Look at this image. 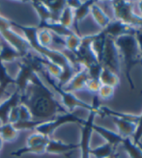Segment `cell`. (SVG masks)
Masks as SVG:
<instances>
[{
    "label": "cell",
    "instance_id": "e0dca14e",
    "mask_svg": "<svg viewBox=\"0 0 142 158\" xmlns=\"http://www.w3.org/2000/svg\"><path fill=\"white\" fill-rule=\"evenodd\" d=\"M90 15H92V18L94 19L95 22L101 28V30L105 29L109 24V22L112 20L106 15V13L102 10V8L99 5V3L96 1H95L93 3V5L91 6Z\"/></svg>",
    "mask_w": 142,
    "mask_h": 158
},
{
    "label": "cell",
    "instance_id": "8992f818",
    "mask_svg": "<svg viewBox=\"0 0 142 158\" xmlns=\"http://www.w3.org/2000/svg\"><path fill=\"white\" fill-rule=\"evenodd\" d=\"M113 15L116 20L124 22L135 28H142V18L135 13V3L131 1H111Z\"/></svg>",
    "mask_w": 142,
    "mask_h": 158
},
{
    "label": "cell",
    "instance_id": "f1b7e54d",
    "mask_svg": "<svg viewBox=\"0 0 142 158\" xmlns=\"http://www.w3.org/2000/svg\"><path fill=\"white\" fill-rule=\"evenodd\" d=\"M58 22L64 27L71 29V27L74 25V10L66 5L60 15Z\"/></svg>",
    "mask_w": 142,
    "mask_h": 158
},
{
    "label": "cell",
    "instance_id": "9a60e30c",
    "mask_svg": "<svg viewBox=\"0 0 142 158\" xmlns=\"http://www.w3.org/2000/svg\"><path fill=\"white\" fill-rule=\"evenodd\" d=\"M112 118V121L115 123V125L117 127V133L122 138H132L135 135V132L136 129V123L125 120V118H117V117H110Z\"/></svg>",
    "mask_w": 142,
    "mask_h": 158
},
{
    "label": "cell",
    "instance_id": "30bf717a",
    "mask_svg": "<svg viewBox=\"0 0 142 158\" xmlns=\"http://www.w3.org/2000/svg\"><path fill=\"white\" fill-rule=\"evenodd\" d=\"M89 78L90 76L87 69L82 67L64 87H62V89L66 92L73 93V94L78 91L84 90L86 83L89 80Z\"/></svg>",
    "mask_w": 142,
    "mask_h": 158
},
{
    "label": "cell",
    "instance_id": "277c9868",
    "mask_svg": "<svg viewBox=\"0 0 142 158\" xmlns=\"http://www.w3.org/2000/svg\"><path fill=\"white\" fill-rule=\"evenodd\" d=\"M38 74L41 78H44V80L46 82V85L54 92L55 94H58L60 98L61 104L65 107V109L69 113H73V111L75 108H82V109L87 110L88 112H91V111L97 112L98 116H99V112L91 104L86 103L85 101L80 99L75 94L66 92L62 88H60L58 84L55 82V79H53L49 73H47L46 70L44 68H42L40 70H39Z\"/></svg>",
    "mask_w": 142,
    "mask_h": 158
},
{
    "label": "cell",
    "instance_id": "f546056e",
    "mask_svg": "<svg viewBox=\"0 0 142 158\" xmlns=\"http://www.w3.org/2000/svg\"><path fill=\"white\" fill-rule=\"evenodd\" d=\"M0 85L9 89V87L15 85V78L8 73L4 63L0 59Z\"/></svg>",
    "mask_w": 142,
    "mask_h": 158
},
{
    "label": "cell",
    "instance_id": "74e56055",
    "mask_svg": "<svg viewBox=\"0 0 142 158\" xmlns=\"http://www.w3.org/2000/svg\"><path fill=\"white\" fill-rule=\"evenodd\" d=\"M66 2H67V6H69L73 10H75L82 3V1H77V0H71V1H66Z\"/></svg>",
    "mask_w": 142,
    "mask_h": 158
},
{
    "label": "cell",
    "instance_id": "d4e9b609",
    "mask_svg": "<svg viewBox=\"0 0 142 158\" xmlns=\"http://www.w3.org/2000/svg\"><path fill=\"white\" fill-rule=\"evenodd\" d=\"M45 147L46 146H39V147H23L17 151L11 152V155L14 157H21L25 154H44L45 153Z\"/></svg>",
    "mask_w": 142,
    "mask_h": 158
},
{
    "label": "cell",
    "instance_id": "d6986e66",
    "mask_svg": "<svg viewBox=\"0 0 142 158\" xmlns=\"http://www.w3.org/2000/svg\"><path fill=\"white\" fill-rule=\"evenodd\" d=\"M99 80L101 85H107L110 87H113V88H116V87L119 86L120 77L118 74L114 73L108 69L102 68L100 77H99Z\"/></svg>",
    "mask_w": 142,
    "mask_h": 158
},
{
    "label": "cell",
    "instance_id": "d6a6232c",
    "mask_svg": "<svg viewBox=\"0 0 142 158\" xmlns=\"http://www.w3.org/2000/svg\"><path fill=\"white\" fill-rule=\"evenodd\" d=\"M141 139H142V113L138 115L137 122H136V129L131 140L133 141V143H136L137 145H141L140 143Z\"/></svg>",
    "mask_w": 142,
    "mask_h": 158
},
{
    "label": "cell",
    "instance_id": "3957f363",
    "mask_svg": "<svg viewBox=\"0 0 142 158\" xmlns=\"http://www.w3.org/2000/svg\"><path fill=\"white\" fill-rule=\"evenodd\" d=\"M119 51L120 59L124 64V73L131 89H135L131 72L136 65H142V59L139 51L138 44L135 34L123 35L114 40Z\"/></svg>",
    "mask_w": 142,
    "mask_h": 158
},
{
    "label": "cell",
    "instance_id": "ffe728a7",
    "mask_svg": "<svg viewBox=\"0 0 142 158\" xmlns=\"http://www.w3.org/2000/svg\"><path fill=\"white\" fill-rule=\"evenodd\" d=\"M129 158H142V145L133 143L131 138H125L121 144Z\"/></svg>",
    "mask_w": 142,
    "mask_h": 158
},
{
    "label": "cell",
    "instance_id": "7a4b0ae2",
    "mask_svg": "<svg viewBox=\"0 0 142 158\" xmlns=\"http://www.w3.org/2000/svg\"><path fill=\"white\" fill-rule=\"evenodd\" d=\"M11 25L12 27L18 28L20 31H22L23 37L25 38L27 43L29 44L31 49L34 50L37 54L40 55L41 57L46 59L47 61H49L53 64L59 66L62 69V73L58 78V86L60 88L64 87L71 79L73 78V76L80 70V69H78L75 67L72 62H71L68 57L64 54V52H61L58 50H55L52 48H46V47H43L39 44L38 40H37V34H38V29L36 26H25L21 25L19 23H17L13 20H11Z\"/></svg>",
    "mask_w": 142,
    "mask_h": 158
},
{
    "label": "cell",
    "instance_id": "f35d334b",
    "mask_svg": "<svg viewBox=\"0 0 142 158\" xmlns=\"http://www.w3.org/2000/svg\"><path fill=\"white\" fill-rule=\"evenodd\" d=\"M8 90H9V89H7V88H5V87L0 85V103H1L3 100H5L7 98L6 96H7Z\"/></svg>",
    "mask_w": 142,
    "mask_h": 158
},
{
    "label": "cell",
    "instance_id": "603a6c76",
    "mask_svg": "<svg viewBox=\"0 0 142 158\" xmlns=\"http://www.w3.org/2000/svg\"><path fill=\"white\" fill-rule=\"evenodd\" d=\"M19 136V131L12 123H5L0 125V138L3 142H14Z\"/></svg>",
    "mask_w": 142,
    "mask_h": 158
},
{
    "label": "cell",
    "instance_id": "4dcf8cb0",
    "mask_svg": "<svg viewBox=\"0 0 142 158\" xmlns=\"http://www.w3.org/2000/svg\"><path fill=\"white\" fill-rule=\"evenodd\" d=\"M43 123V121H27V122H18L15 124H13L15 126V128L17 129L19 132L22 131V130H35L39 125H41Z\"/></svg>",
    "mask_w": 142,
    "mask_h": 158
},
{
    "label": "cell",
    "instance_id": "2e32d148",
    "mask_svg": "<svg viewBox=\"0 0 142 158\" xmlns=\"http://www.w3.org/2000/svg\"><path fill=\"white\" fill-rule=\"evenodd\" d=\"M22 56L20 53L15 49L12 45H10L4 40H1L0 43V59L4 63H13L17 60H20Z\"/></svg>",
    "mask_w": 142,
    "mask_h": 158
},
{
    "label": "cell",
    "instance_id": "4fadbf2b",
    "mask_svg": "<svg viewBox=\"0 0 142 158\" xmlns=\"http://www.w3.org/2000/svg\"><path fill=\"white\" fill-rule=\"evenodd\" d=\"M77 148H80V143L67 144L60 140H55L50 138L45 147V153L54 155H67V153Z\"/></svg>",
    "mask_w": 142,
    "mask_h": 158
},
{
    "label": "cell",
    "instance_id": "44dd1931",
    "mask_svg": "<svg viewBox=\"0 0 142 158\" xmlns=\"http://www.w3.org/2000/svg\"><path fill=\"white\" fill-rule=\"evenodd\" d=\"M115 148L107 143L102 144L96 148H90V155L95 158H108L115 155Z\"/></svg>",
    "mask_w": 142,
    "mask_h": 158
},
{
    "label": "cell",
    "instance_id": "5b68a950",
    "mask_svg": "<svg viewBox=\"0 0 142 158\" xmlns=\"http://www.w3.org/2000/svg\"><path fill=\"white\" fill-rule=\"evenodd\" d=\"M0 36L5 42L17 49L22 57L27 56L32 51L25 38L15 32L11 25V20L1 15H0Z\"/></svg>",
    "mask_w": 142,
    "mask_h": 158
},
{
    "label": "cell",
    "instance_id": "7bdbcfd3",
    "mask_svg": "<svg viewBox=\"0 0 142 158\" xmlns=\"http://www.w3.org/2000/svg\"><path fill=\"white\" fill-rule=\"evenodd\" d=\"M140 94H142V89H141V91H140Z\"/></svg>",
    "mask_w": 142,
    "mask_h": 158
},
{
    "label": "cell",
    "instance_id": "836d02e7",
    "mask_svg": "<svg viewBox=\"0 0 142 158\" xmlns=\"http://www.w3.org/2000/svg\"><path fill=\"white\" fill-rule=\"evenodd\" d=\"M19 121L20 122H27V121H32L33 118L31 115L29 109L23 104H19Z\"/></svg>",
    "mask_w": 142,
    "mask_h": 158
},
{
    "label": "cell",
    "instance_id": "ac0fdd59",
    "mask_svg": "<svg viewBox=\"0 0 142 158\" xmlns=\"http://www.w3.org/2000/svg\"><path fill=\"white\" fill-rule=\"evenodd\" d=\"M95 1L91 0V1H83L80 6L76 8L75 10H74V25L75 27V31H76V34H78V24L87 18V15L90 14V9H91V6L93 5Z\"/></svg>",
    "mask_w": 142,
    "mask_h": 158
},
{
    "label": "cell",
    "instance_id": "6da1fadb",
    "mask_svg": "<svg viewBox=\"0 0 142 158\" xmlns=\"http://www.w3.org/2000/svg\"><path fill=\"white\" fill-rule=\"evenodd\" d=\"M20 104L25 105L34 121H50L60 114L68 113L56 94L35 73L24 93L20 94Z\"/></svg>",
    "mask_w": 142,
    "mask_h": 158
},
{
    "label": "cell",
    "instance_id": "60d3db41",
    "mask_svg": "<svg viewBox=\"0 0 142 158\" xmlns=\"http://www.w3.org/2000/svg\"><path fill=\"white\" fill-rule=\"evenodd\" d=\"M3 144H4V142H3V140L0 138V151H1V148H2V147H3Z\"/></svg>",
    "mask_w": 142,
    "mask_h": 158
},
{
    "label": "cell",
    "instance_id": "ab89813d",
    "mask_svg": "<svg viewBox=\"0 0 142 158\" xmlns=\"http://www.w3.org/2000/svg\"><path fill=\"white\" fill-rule=\"evenodd\" d=\"M137 6H138V9H139V12H140V17L142 18V1H138L137 2Z\"/></svg>",
    "mask_w": 142,
    "mask_h": 158
},
{
    "label": "cell",
    "instance_id": "ba28073f",
    "mask_svg": "<svg viewBox=\"0 0 142 158\" xmlns=\"http://www.w3.org/2000/svg\"><path fill=\"white\" fill-rule=\"evenodd\" d=\"M101 64L102 68L108 69L114 73L120 75L121 73V59L118 48L115 44L114 39L107 37L105 40V48L102 52V56L101 59Z\"/></svg>",
    "mask_w": 142,
    "mask_h": 158
},
{
    "label": "cell",
    "instance_id": "52a82bcc",
    "mask_svg": "<svg viewBox=\"0 0 142 158\" xmlns=\"http://www.w3.org/2000/svg\"><path fill=\"white\" fill-rule=\"evenodd\" d=\"M85 122V120H82L78 116H75L74 113H64V114H60L56 116L54 118L50 121H46L43 123L41 125H39L38 127L34 130L35 132H38L43 135L49 137L52 134L56 131L60 126L64 125L66 123H78V124H82Z\"/></svg>",
    "mask_w": 142,
    "mask_h": 158
},
{
    "label": "cell",
    "instance_id": "7402d4cb",
    "mask_svg": "<svg viewBox=\"0 0 142 158\" xmlns=\"http://www.w3.org/2000/svg\"><path fill=\"white\" fill-rule=\"evenodd\" d=\"M31 5L33 6L34 10L36 11L39 19H40V22L39 23H45L47 21H53L52 19V15L47 9V7L45 5L42 1H33L31 2Z\"/></svg>",
    "mask_w": 142,
    "mask_h": 158
},
{
    "label": "cell",
    "instance_id": "7c38bea8",
    "mask_svg": "<svg viewBox=\"0 0 142 158\" xmlns=\"http://www.w3.org/2000/svg\"><path fill=\"white\" fill-rule=\"evenodd\" d=\"M20 103V93L15 89L9 97L0 103V123H8V118L11 110Z\"/></svg>",
    "mask_w": 142,
    "mask_h": 158
},
{
    "label": "cell",
    "instance_id": "484cf974",
    "mask_svg": "<svg viewBox=\"0 0 142 158\" xmlns=\"http://www.w3.org/2000/svg\"><path fill=\"white\" fill-rule=\"evenodd\" d=\"M44 3L47 7V9L49 10V12L51 13L53 21H58L62 11L64 10V8L67 5V2L60 0V1H47Z\"/></svg>",
    "mask_w": 142,
    "mask_h": 158
},
{
    "label": "cell",
    "instance_id": "83f0119b",
    "mask_svg": "<svg viewBox=\"0 0 142 158\" xmlns=\"http://www.w3.org/2000/svg\"><path fill=\"white\" fill-rule=\"evenodd\" d=\"M49 137H46L43 134L34 132L28 136L26 140L27 147H39V146H46L49 141Z\"/></svg>",
    "mask_w": 142,
    "mask_h": 158
},
{
    "label": "cell",
    "instance_id": "4316f807",
    "mask_svg": "<svg viewBox=\"0 0 142 158\" xmlns=\"http://www.w3.org/2000/svg\"><path fill=\"white\" fill-rule=\"evenodd\" d=\"M38 43L41 46L46 47V48H51V44L53 43V34L46 29H38L37 34Z\"/></svg>",
    "mask_w": 142,
    "mask_h": 158
},
{
    "label": "cell",
    "instance_id": "ee69618b",
    "mask_svg": "<svg viewBox=\"0 0 142 158\" xmlns=\"http://www.w3.org/2000/svg\"><path fill=\"white\" fill-rule=\"evenodd\" d=\"M117 158H118V156H117Z\"/></svg>",
    "mask_w": 142,
    "mask_h": 158
},
{
    "label": "cell",
    "instance_id": "8d00e7d4",
    "mask_svg": "<svg viewBox=\"0 0 142 158\" xmlns=\"http://www.w3.org/2000/svg\"><path fill=\"white\" fill-rule=\"evenodd\" d=\"M136 39L138 44V47H139V51H140V55H141V59H142V28H138L136 33H135Z\"/></svg>",
    "mask_w": 142,
    "mask_h": 158
},
{
    "label": "cell",
    "instance_id": "d590c367",
    "mask_svg": "<svg viewBox=\"0 0 142 158\" xmlns=\"http://www.w3.org/2000/svg\"><path fill=\"white\" fill-rule=\"evenodd\" d=\"M19 121V105L15 106L9 114V118H8V123L15 124Z\"/></svg>",
    "mask_w": 142,
    "mask_h": 158
},
{
    "label": "cell",
    "instance_id": "5bb4252c",
    "mask_svg": "<svg viewBox=\"0 0 142 158\" xmlns=\"http://www.w3.org/2000/svg\"><path fill=\"white\" fill-rule=\"evenodd\" d=\"M92 128H93V132H97L102 139H105V143L111 145L115 148L119 145H121L124 140V138H122L117 132L110 130V129L105 127V126L98 125L95 123H93Z\"/></svg>",
    "mask_w": 142,
    "mask_h": 158
},
{
    "label": "cell",
    "instance_id": "1f68e13d",
    "mask_svg": "<svg viewBox=\"0 0 142 158\" xmlns=\"http://www.w3.org/2000/svg\"><path fill=\"white\" fill-rule=\"evenodd\" d=\"M114 91L115 88H113V87H110L107 85H101L97 94L99 98L106 100V99H110L114 96Z\"/></svg>",
    "mask_w": 142,
    "mask_h": 158
},
{
    "label": "cell",
    "instance_id": "e575fe53",
    "mask_svg": "<svg viewBox=\"0 0 142 158\" xmlns=\"http://www.w3.org/2000/svg\"><path fill=\"white\" fill-rule=\"evenodd\" d=\"M101 82L99 79H93V78H89V80L86 83L85 89L88 92H91L93 94H97L100 87H101Z\"/></svg>",
    "mask_w": 142,
    "mask_h": 158
},
{
    "label": "cell",
    "instance_id": "9c48e42d",
    "mask_svg": "<svg viewBox=\"0 0 142 158\" xmlns=\"http://www.w3.org/2000/svg\"><path fill=\"white\" fill-rule=\"evenodd\" d=\"M98 116V113L95 111L89 112L87 120L80 124V158H91L90 148H91V138L93 134V123H95V118Z\"/></svg>",
    "mask_w": 142,
    "mask_h": 158
},
{
    "label": "cell",
    "instance_id": "8fae6325",
    "mask_svg": "<svg viewBox=\"0 0 142 158\" xmlns=\"http://www.w3.org/2000/svg\"><path fill=\"white\" fill-rule=\"evenodd\" d=\"M137 29L138 28H135L132 26L126 24L124 22L114 19V20L110 21L109 24L105 29H102V31H104L105 34L107 37H110L115 40L118 37H121L123 35L135 34Z\"/></svg>",
    "mask_w": 142,
    "mask_h": 158
},
{
    "label": "cell",
    "instance_id": "b9f144b4",
    "mask_svg": "<svg viewBox=\"0 0 142 158\" xmlns=\"http://www.w3.org/2000/svg\"><path fill=\"white\" fill-rule=\"evenodd\" d=\"M108 158H117V154H115V155H113L111 157H108Z\"/></svg>",
    "mask_w": 142,
    "mask_h": 158
},
{
    "label": "cell",
    "instance_id": "cb8c5ba5",
    "mask_svg": "<svg viewBox=\"0 0 142 158\" xmlns=\"http://www.w3.org/2000/svg\"><path fill=\"white\" fill-rule=\"evenodd\" d=\"M81 44V36L77 35L75 32L63 39V44L65 45L68 52L75 53L78 49Z\"/></svg>",
    "mask_w": 142,
    "mask_h": 158
}]
</instances>
